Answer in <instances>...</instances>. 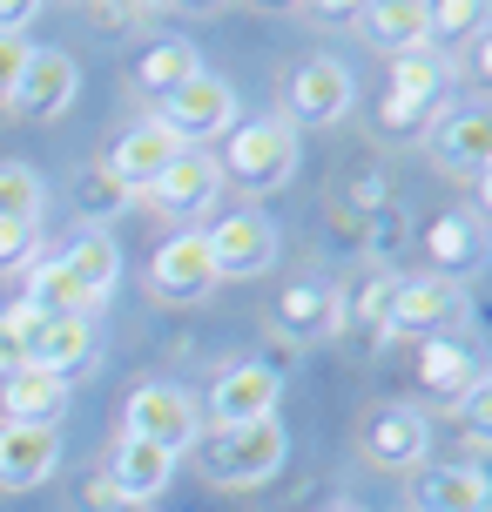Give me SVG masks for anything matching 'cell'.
Returning a JSON list of instances; mask_svg holds the SVG:
<instances>
[{"label": "cell", "mask_w": 492, "mask_h": 512, "mask_svg": "<svg viewBox=\"0 0 492 512\" xmlns=\"http://www.w3.org/2000/svg\"><path fill=\"white\" fill-rule=\"evenodd\" d=\"M88 364H95V324L88 317H41L34 351H27V371H48V378L75 384Z\"/></svg>", "instance_id": "21"}, {"label": "cell", "mask_w": 492, "mask_h": 512, "mask_svg": "<svg viewBox=\"0 0 492 512\" xmlns=\"http://www.w3.org/2000/svg\"><path fill=\"white\" fill-rule=\"evenodd\" d=\"M149 290H156L162 304H203L209 290H216V263H209L203 230H176L149 256Z\"/></svg>", "instance_id": "11"}, {"label": "cell", "mask_w": 492, "mask_h": 512, "mask_svg": "<svg viewBox=\"0 0 492 512\" xmlns=\"http://www.w3.org/2000/svg\"><path fill=\"white\" fill-rule=\"evenodd\" d=\"M41 256V223H0V270H21Z\"/></svg>", "instance_id": "32"}, {"label": "cell", "mask_w": 492, "mask_h": 512, "mask_svg": "<svg viewBox=\"0 0 492 512\" xmlns=\"http://www.w3.org/2000/svg\"><path fill=\"white\" fill-rule=\"evenodd\" d=\"M398 236H405V209H398V203H378V209H371V256L385 263V256L398 250Z\"/></svg>", "instance_id": "34"}, {"label": "cell", "mask_w": 492, "mask_h": 512, "mask_svg": "<svg viewBox=\"0 0 492 512\" xmlns=\"http://www.w3.org/2000/svg\"><path fill=\"white\" fill-rule=\"evenodd\" d=\"M425 155L439 162L445 176L479 182L492 169V115H486V108H452V115H439V128H432Z\"/></svg>", "instance_id": "14"}, {"label": "cell", "mask_w": 492, "mask_h": 512, "mask_svg": "<svg viewBox=\"0 0 492 512\" xmlns=\"http://www.w3.org/2000/svg\"><path fill=\"white\" fill-rule=\"evenodd\" d=\"M223 182L236 189H250V196H270V189H284L297 176V128L284 115H263V122H243L230 128V142H223Z\"/></svg>", "instance_id": "2"}, {"label": "cell", "mask_w": 492, "mask_h": 512, "mask_svg": "<svg viewBox=\"0 0 492 512\" xmlns=\"http://www.w3.org/2000/svg\"><path fill=\"white\" fill-rule=\"evenodd\" d=\"M189 75H203V54L189 48L182 34H162V41H149V48L135 54V88H142L149 102H162V95L182 88Z\"/></svg>", "instance_id": "24"}, {"label": "cell", "mask_w": 492, "mask_h": 512, "mask_svg": "<svg viewBox=\"0 0 492 512\" xmlns=\"http://www.w3.org/2000/svg\"><path fill=\"white\" fill-rule=\"evenodd\" d=\"M102 479H108V492L135 512V506H149L156 492H169V479H176V452H156V445H129V438H115Z\"/></svg>", "instance_id": "19"}, {"label": "cell", "mask_w": 492, "mask_h": 512, "mask_svg": "<svg viewBox=\"0 0 492 512\" xmlns=\"http://www.w3.org/2000/svg\"><path fill=\"white\" fill-rule=\"evenodd\" d=\"M391 283H398V277H364V283H351V290H344V331H358V337H385Z\"/></svg>", "instance_id": "29"}, {"label": "cell", "mask_w": 492, "mask_h": 512, "mask_svg": "<svg viewBox=\"0 0 492 512\" xmlns=\"http://www.w3.org/2000/svg\"><path fill=\"white\" fill-rule=\"evenodd\" d=\"M196 432H203V411H196V398L169 378H149L122 398V432L115 438H129V445H156V452H176L182 459V452L196 445Z\"/></svg>", "instance_id": "3"}, {"label": "cell", "mask_w": 492, "mask_h": 512, "mask_svg": "<svg viewBox=\"0 0 492 512\" xmlns=\"http://www.w3.org/2000/svg\"><path fill=\"white\" fill-rule=\"evenodd\" d=\"M48 182L34 162H0V223H41Z\"/></svg>", "instance_id": "28"}, {"label": "cell", "mask_w": 492, "mask_h": 512, "mask_svg": "<svg viewBox=\"0 0 492 512\" xmlns=\"http://www.w3.org/2000/svg\"><path fill=\"white\" fill-rule=\"evenodd\" d=\"M445 81H452V68H445L432 48L398 54V61H391V88H385V102H378V128H385V135L425 128L432 115H439V102H445Z\"/></svg>", "instance_id": "5"}, {"label": "cell", "mask_w": 492, "mask_h": 512, "mask_svg": "<svg viewBox=\"0 0 492 512\" xmlns=\"http://www.w3.org/2000/svg\"><path fill=\"white\" fill-rule=\"evenodd\" d=\"M27 68V41H0V102L14 95V81H21Z\"/></svg>", "instance_id": "36"}, {"label": "cell", "mask_w": 492, "mask_h": 512, "mask_svg": "<svg viewBox=\"0 0 492 512\" xmlns=\"http://www.w3.org/2000/svg\"><path fill=\"white\" fill-rule=\"evenodd\" d=\"M486 21V7L479 0H452V7H432V41H459L472 27Z\"/></svg>", "instance_id": "33"}, {"label": "cell", "mask_w": 492, "mask_h": 512, "mask_svg": "<svg viewBox=\"0 0 492 512\" xmlns=\"http://www.w3.org/2000/svg\"><path fill=\"white\" fill-rule=\"evenodd\" d=\"M277 398H284V378H270L257 358L223 364L216 384H209V425H257V418H277Z\"/></svg>", "instance_id": "13"}, {"label": "cell", "mask_w": 492, "mask_h": 512, "mask_svg": "<svg viewBox=\"0 0 492 512\" xmlns=\"http://www.w3.org/2000/svg\"><path fill=\"white\" fill-rule=\"evenodd\" d=\"M61 270H68L95 304H108V290L122 277V250H115V236H81L75 250H61Z\"/></svg>", "instance_id": "26"}, {"label": "cell", "mask_w": 492, "mask_h": 512, "mask_svg": "<svg viewBox=\"0 0 492 512\" xmlns=\"http://www.w3.org/2000/svg\"><path fill=\"white\" fill-rule=\"evenodd\" d=\"M459 317V290L439 277H398L385 310V337H439V324Z\"/></svg>", "instance_id": "16"}, {"label": "cell", "mask_w": 492, "mask_h": 512, "mask_svg": "<svg viewBox=\"0 0 492 512\" xmlns=\"http://www.w3.org/2000/svg\"><path fill=\"white\" fill-rule=\"evenodd\" d=\"M492 486L479 465H418L412 472V512H486Z\"/></svg>", "instance_id": "22"}, {"label": "cell", "mask_w": 492, "mask_h": 512, "mask_svg": "<svg viewBox=\"0 0 492 512\" xmlns=\"http://www.w3.org/2000/svg\"><path fill=\"white\" fill-rule=\"evenodd\" d=\"M68 203H75V216H81V223L108 230V223H115V216H122V209L135 203V196H129V189H122L115 176H108L102 162H88V169L75 176V189H68Z\"/></svg>", "instance_id": "27"}, {"label": "cell", "mask_w": 492, "mask_h": 512, "mask_svg": "<svg viewBox=\"0 0 492 512\" xmlns=\"http://www.w3.org/2000/svg\"><path fill=\"white\" fill-rule=\"evenodd\" d=\"M176 155H182V142L156 122V115H149V122H135V128H122V135H115V149L102 155V169L122 182L129 196H142V189H149V182H156Z\"/></svg>", "instance_id": "15"}, {"label": "cell", "mask_w": 492, "mask_h": 512, "mask_svg": "<svg viewBox=\"0 0 492 512\" xmlns=\"http://www.w3.org/2000/svg\"><path fill=\"white\" fill-rule=\"evenodd\" d=\"M34 331H41V310H27L21 297L0 310V378L27 371V351H34Z\"/></svg>", "instance_id": "30"}, {"label": "cell", "mask_w": 492, "mask_h": 512, "mask_svg": "<svg viewBox=\"0 0 492 512\" xmlns=\"http://www.w3.org/2000/svg\"><path fill=\"white\" fill-rule=\"evenodd\" d=\"M203 243H209V263H216V283L223 277H263V270L277 263V223H270L263 209L216 216L203 230Z\"/></svg>", "instance_id": "8"}, {"label": "cell", "mask_w": 492, "mask_h": 512, "mask_svg": "<svg viewBox=\"0 0 492 512\" xmlns=\"http://www.w3.org/2000/svg\"><path fill=\"white\" fill-rule=\"evenodd\" d=\"M196 465H203L209 486L223 492H250L263 479H277L284 472V452H290V432L284 418H257V425H209L196 432Z\"/></svg>", "instance_id": "1"}, {"label": "cell", "mask_w": 492, "mask_h": 512, "mask_svg": "<svg viewBox=\"0 0 492 512\" xmlns=\"http://www.w3.org/2000/svg\"><path fill=\"white\" fill-rule=\"evenodd\" d=\"M88 27H102V34H122V27H135V7H88Z\"/></svg>", "instance_id": "37"}, {"label": "cell", "mask_w": 492, "mask_h": 512, "mask_svg": "<svg viewBox=\"0 0 492 512\" xmlns=\"http://www.w3.org/2000/svg\"><path fill=\"white\" fill-rule=\"evenodd\" d=\"M479 378H486V371H479V358H472L466 344H445V337L418 344V384H425V391H439V398H466Z\"/></svg>", "instance_id": "25"}, {"label": "cell", "mask_w": 492, "mask_h": 512, "mask_svg": "<svg viewBox=\"0 0 492 512\" xmlns=\"http://www.w3.org/2000/svg\"><path fill=\"white\" fill-rule=\"evenodd\" d=\"M270 331L284 337L290 351L337 337V331H344V290H337V283H290V290H277V304H270Z\"/></svg>", "instance_id": "10"}, {"label": "cell", "mask_w": 492, "mask_h": 512, "mask_svg": "<svg viewBox=\"0 0 492 512\" xmlns=\"http://www.w3.org/2000/svg\"><path fill=\"white\" fill-rule=\"evenodd\" d=\"M358 34L378 54H425L432 48V7L425 0H378V7H358Z\"/></svg>", "instance_id": "20"}, {"label": "cell", "mask_w": 492, "mask_h": 512, "mask_svg": "<svg viewBox=\"0 0 492 512\" xmlns=\"http://www.w3.org/2000/svg\"><path fill=\"white\" fill-rule=\"evenodd\" d=\"M432 452V418L418 405H385L364 418V459L378 472H418Z\"/></svg>", "instance_id": "12"}, {"label": "cell", "mask_w": 492, "mask_h": 512, "mask_svg": "<svg viewBox=\"0 0 492 512\" xmlns=\"http://www.w3.org/2000/svg\"><path fill=\"white\" fill-rule=\"evenodd\" d=\"M68 411V384L48 371H14L0 378V425H61Z\"/></svg>", "instance_id": "23"}, {"label": "cell", "mask_w": 492, "mask_h": 512, "mask_svg": "<svg viewBox=\"0 0 492 512\" xmlns=\"http://www.w3.org/2000/svg\"><path fill=\"white\" fill-rule=\"evenodd\" d=\"M425 250H432V277L459 290L466 277L486 270V223H479L472 209H452V216H439V223L425 230Z\"/></svg>", "instance_id": "18"}, {"label": "cell", "mask_w": 492, "mask_h": 512, "mask_svg": "<svg viewBox=\"0 0 492 512\" xmlns=\"http://www.w3.org/2000/svg\"><path fill=\"white\" fill-rule=\"evenodd\" d=\"M61 465V432L54 425H0V492H34Z\"/></svg>", "instance_id": "17"}, {"label": "cell", "mask_w": 492, "mask_h": 512, "mask_svg": "<svg viewBox=\"0 0 492 512\" xmlns=\"http://www.w3.org/2000/svg\"><path fill=\"white\" fill-rule=\"evenodd\" d=\"M351 102H358L351 68H344V61H331V54H317V61H304V68L290 75V88H284V122L331 128V122H344V115H351Z\"/></svg>", "instance_id": "9"}, {"label": "cell", "mask_w": 492, "mask_h": 512, "mask_svg": "<svg viewBox=\"0 0 492 512\" xmlns=\"http://www.w3.org/2000/svg\"><path fill=\"white\" fill-rule=\"evenodd\" d=\"M34 14H41V0H0V41H21Z\"/></svg>", "instance_id": "35"}, {"label": "cell", "mask_w": 492, "mask_h": 512, "mask_svg": "<svg viewBox=\"0 0 492 512\" xmlns=\"http://www.w3.org/2000/svg\"><path fill=\"white\" fill-rule=\"evenodd\" d=\"M216 196H223V169H216L209 149H182L176 162L142 189V203L156 209L162 223H196V216L216 209Z\"/></svg>", "instance_id": "6"}, {"label": "cell", "mask_w": 492, "mask_h": 512, "mask_svg": "<svg viewBox=\"0 0 492 512\" xmlns=\"http://www.w3.org/2000/svg\"><path fill=\"white\" fill-rule=\"evenodd\" d=\"M75 88H81V68L61 48H27V68H21L14 95L0 108H7L14 122H61V115L75 108Z\"/></svg>", "instance_id": "7"}, {"label": "cell", "mask_w": 492, "mask_h": 512, "mask_svg": "<svg viewBox=\"0 0 492 512\" xmlns=\"http://www.w3.org/2000/svg\"><path fill=\"white\" fill-rule=\"evenodd\" d=\"M156 122L176 135L182 149H203L209 135L236 128V88L223 75H189L182 88H169L156 102Z\"/></svg>", "instance_id": "4"}, {"label": "cell", "mask_w": 492, "mask_h": 512, "mask_svg": "<svg viewBox=\"0 0 492 512\" xmlns=\"http://www.w3.org/2000/svg\"><path fill=\"white\" fill-rule=\"evenodd\" d=\"M459 405V425H466V445H486L492 438V378H479L466 398H452Z\"/></svg>", "instance_id": "31"}]
</instances>
